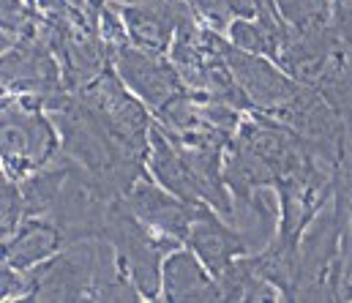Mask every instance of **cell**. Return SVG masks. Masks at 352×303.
Returning a JSON list of instances; mask_svg holds the SVG:
<instances>
[{"label":"cell","instance_id":"obj_1","mask_svg":"<svg viewBox=\"0 0 352 303\" xmlns=\"http://www.w3.org/2000/svg\"><path fill=\"white\" fill-rule=\"evenodd\" d=\"M60 153L58 128L41 96L8 93L3 99V175L16 181L41 170Z\"/></svg>","mask_w":352,"mask_h":303},{"label":"cell","instance_id":"obj_2","mask_svg":"<svg viewBox=\"0 0 352 303\" xmlns=\"http://www.w3.org/2000/svg\"><path fill=\"white\" fill-rule=\"evenodd\" d=\"M101 238L112 243L123 271L129 273V279L134 282L140 295L145 301H156L159 293H162V265H164V257L173 249H177L180 243L156 235L148 224H142L123 205V200L112 202Z\"/></svg>","mask_w":352,"mask_h":303},{"label":"cell","instance_id":"obj_3","mask_svg":"<svg viewBox=\"0 0 352 303\" xmlns=\"http://www.w3.org/2000/svg\"><path fill=\"white\" fill-rule=\"evenodd\" d=\"M80 99L88 104L90 109L98 115L104 128L137 159L148 161L151 150V128L153 120L148 117L145 101L137 93L129 91V85L118 77V71H104L85 88L74 91Z\"/></svg>","mask_w":352,"mask_h":303},{"label":"cell","instance_id":"obj_4","mask_svg":"<svg viewBox=\"0 0 352 303\" xmlns=\"http://www.w3.org/2000/svg\"><path fill=\"white\" fill-rule=\"evenodd\" d=\"M227 63H230L243 96L249 99V106L270 115V117L278 109H284L303 88V82L289 77L270 58L257 55V52H246V49L235 47L232 41H230V49H227Z\"/></svg>","mask_w":352,"mask_h":303},{"label":"cell","instance_id":"obj_5","mask_svg":"<svg viewBox=\"0 0 352 303\" xmlns=\"http://www.w3.org/2000/svg\"><path fill=\"white\" fill-rule=\"evenodd\" d=\"M112 63L118 77L129 85V91L137 93L153 112H159L167 101H173L177 93L186 91L173 60H167L164 55L140 49L131 41L112 49Z\"/></svg>","mask_w":352,"mask_h":303},{"label":"cell","instance_id":"obj_6","mask_svg":"<svg viewBox=\"0 0 352 303\" xmlns=\"http://www.w3.org/2000/svg\"><path fill=\"white\" fill-rule=\"evenodd\" d=\"M123 205L142 221L148 224L156 235L175 240V243H186L188 229L199 213V205L180 200L170 189H164L153 175H142L129 192L126 197H120Z\"/></svg>","mask_w":352,"mask_h":303},{"label":"cell","instance_id":"obj_7","mask_svg":"<svg viewBox=\"0 0 352 303\" xmlns=\"http://www.w3.org/2000/svg\"><path fill=\"white\" fill-rule=\"evenodd\" d=\"M186 246L197 251V257L205 262V268L213 276L224 273L238 257L257 254L252 238L210 205H199V213L188 229Z\"/></svg>","mask_w":352,"mask_h":303},{"label":"cell","instance_id":"obj_8","mask_svg":"<svg viewBox=\"0 0 352 303\" xmlns=\"http://www.w3.org/2000/svg\"><path fill=\"white\" fill-rule=\"evenodd\" d=\"M145 164H148V172L180 200L191 202V205H208L199 175L183 159V153L177 150V145L170 139V134L164 131L159 120H153V128H151V150H148Z\"/></svg>","mask_w":352,"mask_h":303},{"label":"cell","instance_id":"obj_9","mask_svg":"<svg viewBox=\"0 0 352 303\" xmlns=\"http://www.w3.org/2000/svg\"><path fill=\"white\" fill-rule=\"evenodd\" d=\"M162 293L164 301H221L219 298V284L216 276L205 268V262L197 257L194 249H173L164 257L162 265Z\"/></svg>","mask_w":352,"mask_h":303},{"label":"cell","instance_id":"obj_10","mask_svg":"<svg viewBox=\"0 0 352 303\" xmlns=\"http://www.w3.org/2000/svg\"><path fill=\"white\" fill-rule=\"evenodd\" d=\"M66 246L60 229L47 216H28L22 227L3 240V265H11L16 271H30L38 262L50 260Z\"/></svg>","mask_w":352,"mask_h":303},{"label":"cell","instance_id":"obj_11","mask_svg":"<svg viewBox=\"0 0 352 303\" xmlns=\"http://www.w3.org/2000/svg\"><path fill=\"white\" fill-rule=\"evenodd\" d=\"M216 284L221 301H284L281 290L260 273L252 254L238 257L224 273L216 276Z\"/></svg>","mask_w":352,"mask_h":303},{"label":"cell","instance_id":"obj_12","mask_svg":"<svg viewBox=\"0 0 352 303\" xmlns=\"http://www.w3.org/2000/svg\"><path fill=\"white\" fill-rule=\"evenodd\" d=\"M28 216H30V210H28L22 183L11 175H3V240L11 238Z\"/></svg>","mask_w":352,"mask_h":303}]
</instances>
